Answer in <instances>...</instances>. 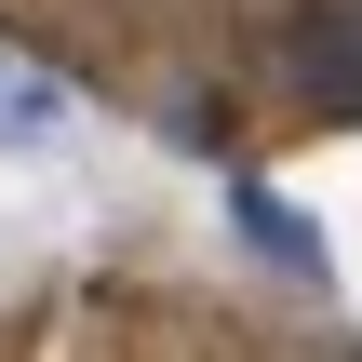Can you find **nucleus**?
<instances>
[{"label": "nucleus", "mask_w": 362, "mask_h": 362, "mask_svg": "<svg viewBox=\"0 0 362 362\" xmlns=\"http://www.w3.org/2000/svg\"><path fill=\"white\" fill-rule=\"evenodd\" d=\"M269 94L282 107H309V121H362V13H296L282 40H269Z\"/></svg>", "instance_id": "nucleus-1"}, {"label": "nucleus", "mask_w": 362, "mask_h": 362, "mask_svg": "<svg viewBox=\"0 0 362 362\" xmlns=\"http://www.w3.org/2000/svg\"><path fill=\"white\" fill-rule=\"evenodd\" d=\"M67 134H81V94H67L40 54H13V40H0V161H54Z\"/></svg>", "instance_id": "nucleus-2"}, {"label": "nucleus", "mask_w": 362, "mask_h": 362, "mask_svg": "<svg viewBox=\"0 0 362 362\" xmlns=\"http://www.w3.org/2000/svg\"><path fill=\"white\" fill-rule=\"evenodd\" d=\"M242 242H255V255H282L296 282H322V228H309V215H282L269 188H242Z\"/></svg>", "instance_id": "nucleus-3"}]
</instances>
